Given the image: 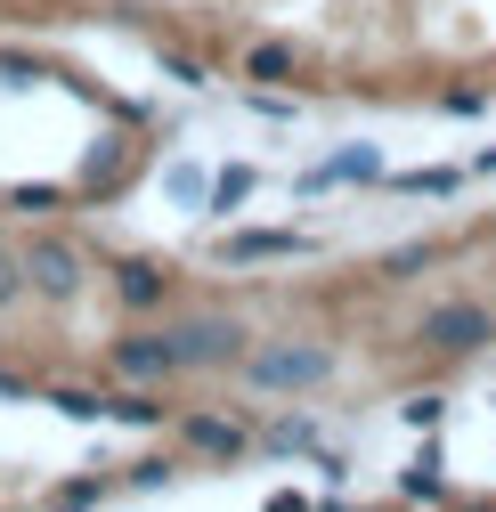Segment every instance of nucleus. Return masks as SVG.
I'll list each match as a JSON object with an SVG mask.
<instances>
[{
    "instance_id": "nucleus-1",
    "label": "nucleus",
    "mask_w": 496,
    "mask_h": 512,
    "mask_svg": "<svg viewBox=\"0 0 496 512\" xmlns=\"http://www.w3.org/2000/svg\"><path fill=\"white\" fill-rule=\"evenodd\" d=\"M326 374H334V350H318V342H277V350L244 358V382H253V391H318Z\"/></svg>"
},
{
    "instance_id": "nucleus-2",
    "label": "nucleus",
    "mask_w": 496,
    "mask_h": 512,
    "mask_svg": "<svg viewBox=\"0 0 496 512\" xmlns=\"http://www.w3.org/2000/svg\"><path fill=\"white\" fill-rule=\"evenodd\" d=\"M171 366H228L244 358V326L236 317H188V326H171Z\"/></svg>"
},
{
    "instance_id": "nucleus-3",
    "label": "nucleus",
    "mask_w": 496,
    "mask_h": 512,
    "mask_svg": "<svg viewBox=\"0 0 496 512\" xmlns=\"http://www.w3.org/2000/svg\"><path fill=\"white\" fill-rule=\"evenodd\" d=\"M423 342H431V350H456V358H464V350H488V342H496V317H488L480 301H440V309L423 317Z\"/></svg>"
},
{
    "instance_id": "nucleus-4",
    "label": "nucleus",
    "mask_w": 496,
    "mask_h": 512,
    "mask_svg": "<svg viewBox=\"0 0 496 512\" xmlns=\"http://www.w3.org/2000/svg\"><path fill=\"white\" fill-rule=\"evenodd\" d=\"M106 366H114L122 382H163V374H179V366H171V342H163V334H122V342L106 350Z\"/></svg>"
},
{
    "instance_id": "nucleus-5",
    "label": "nucleus",
    "mask_w": 496,
    "mask_h": 512,
    "mask_svg": "<svg viewBox=\"0 0 496 512\" xmlns=\"http://www.w3.org/2000/svg\"><path fill=\"white\" fill-rule=\"evenodd\" d=\"M309 236H285V228H236L220 236V261H301Z\"/></svg>"
},
{
    "instance_id": "nucleus-6",
    "label": "nucleus",
    "mask_w": 496,
    "mask_h": 512,
    "mask_svg": "<svg viewBox=\"0 0 496 512\" xmlns=\"http://www.w3.org/2000/svg\"><path fill=\"white\" fill-rule=\"evenodd\" d=\"M25 285L49 293V301H66V293L82 285V261H74L66 244H33V252H25Z\"/></svg>"
},
{
    "instance_id": "nucleus-7",
    "label": "nucleus",
    "mask_w": 496,
    "mask_h": 512,
    "mask_svg": "<svg viewBox=\"0 0 496 512\" xmlns=\"http://www.w3.org/2000/svg\"><path fill=\"white\" fill-rule=\"evenodd\" d=\"M179 439L204 447V456H244V423H228V415H188V423H179Z\"/></svg>"
},
{
    "instance_id": "nucleus-8",
    "label": "nucleus",
    "mask_w": 496,
    "mask_h": 512,
    "mask_svg": "<svg viewBox=\"0 0 496 512\" xmlns=\"http://www.w3.org/2000/svg\"><path fill=\"white\" fill-rule=\"evenodd\" d=\"M301 74V49L293 41H253L244 49V82H293Z\"/></svg>"
},
{
    "instance_id": "nucleus-9",
    "label": "nucleus",
    "mask_w": 496,
    "mask_h": 512,
    "mask_svg": "<svg viewBox=\"0 0 496 512\" xmlns=\"http://www.w3.org/2000/svg\"><path fill=\"white\" fill-rule=\"evenodd\" d=\"M114 293L131 301V309H155L171 285H163V269H147V261H122V269H114Z\"/></svg>"
},
{
    "instance_id": "nucleus-10",
    "label": "nucleus",
    "mask_w": 496,
    "mask_h": 512,
    "mask_svg": "<svg viewBox=\"0 0 496 512\" xmlns=\"http://www.w3.org/2000/svg\"><path fill=\"white\" fill-rule=\"evenodd\" d=\"M407 496H415V504H431V496H448V480H440V456H423V464H407Z\"/></svg>"
},
{
    "instance_id": "nucleus-11",
    "label": "nucleus",
    "mask_w": 496,
    "mask_h": 512,
    "mask_svg": "<svg viewBox=\"0 0 496 512\" xmlns=\"http://www.w3.org/2000/svg\"><path fill=\"white\" fill-rule=\"evenodd\" d=\"M366 171H383L375 155H342V163H326L318 179H301V187H334V179H366Z\"/></svg>"
},
{
    "instance_id": "nucleus-12",
    "label": "nucleus",
    "mask_w": 496,
    "mask_h": 512,
    "mask_svg": "<svg viewBox=\"0 0 496 512\" xmlns=\"http://www.w3.org/2000/svg\"><path fill=\"white\" fill-rule=\"evenodd\" d=\"M440 407H448V399H440V391H415V399H407V407H399V415H407V423H415V431H431V423H440Z\"/></svg>"
},
{
    "instance_id": "nucleus-13",
    "label": "nucleus",
    "mask_w": 496,
    "mask_h": 512,
    "mask_svg": "<svg viewBox=\"0 0 496 512\" xmlns=\"http://www.w3.org/2000/svg\"><path fill=\"white\" fill-rule=\"evenodd\" d=\"M399 187H407V196H448V187H456V171H407Z\"/></svg>"
},
{
    "instance_id": "nucleus-14",
    "label": "nucleus",
    "mask_w": 496,
    "mask_h": 512,
    "mask_svg": "<svg viewBox=\"0 0 496 512\" xmlns=\"http://www.w3.org/2000/svg\"><path fill=\"white\" fill-rule=\"evenodd\" d=\"M49 407H66V415H106V399H90V391H49Z\"/></svg>"
},
{
    "instance_id": "nucleus-15",
    "label": "nucleus",
    "mask_w": 496,
    "mask_h": 512,
    "mask_svg": "<svg viewBox=\"0 0 496 512\" xmlns=\"http://www.w3.org/2000/svg\"><path fill=\"white\" fill-rule=\"evenodd\" d=\"M25 293V261H9V252H0V301H17Z\"/></svg>"
},
{
    "instance_id": "nucleus-16",
    "label": "nucleus",
    "mask_w": 496,
    "mask_h": 512,
    "mask_svg": "<svg viewBox=\"0 0 496 512\" xmlns=\"http://www.w3.org/2000/svg\"><path fill=\"white\" fill-rule=\"evenodd\" d=\"M423 261H431V252H423V244H407V252H391V261H383V269H391V277H415Z\"/></svg>"
},
{
    "instance_id": "nucleus-17",
    "label": "nucleus",
    "mask_w": 496,
    "mask_h": 512,
    "mask_svg": "<svg viewBox=\"0 0 496 512\" xmlns=\"http://www.w3.org/2000/svg\"><path fill=\"white\" fill-rule=\"evenodd\" d=\"M480 171H496V147H488V155H480Z\"/></svg>"
}]
</instances>
